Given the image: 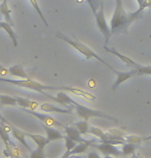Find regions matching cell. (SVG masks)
I'll use <instances>...</instances> for the list:
<instances>
[{
    "instance_id": "cell-1",
    "label": "cell",
    "mask_w": 151,
    "mask_h": 158,
    "mask_svg": "<svg viewBox=\"0 0 151 158\" xmlns=\"http://www.w3.org/2000/svg\"><path fill=\"white\" fill-rule=\"evenodd\" d=\"M115 3H116L115 4V10L110 23L112 35L120 33V32H126L129 25L132 22H135L136 20L140 19L143 11L146 8L151 6V0H145L142 6H140L137 10L131 14L126 13V10H124L122 0H115Z\"/></svg>"
},
{
    "instance_id": "cell-2",
    "label": "cell",
    "mask_w": 151,
    "mask_h": 158,
    "mask_svg": "<svg viewBox=\"0 0 151 158\" xmlns=\"http://www.w3.org/2000/svg\"><path fill=\"white\" fill-rule=\"evenodd\" d=\"M56 35H57L58 38H60L61 40L65 41L67 44H69V46L72 47V48H73V49H75L76 51H78L80 54H82L86 59H95L96 61L100 62V63H103V65H106L107 67L110 68V69L113 71V73H115V71H116L113 67L111 66L110 64L108 63V62H106L103 58H100L99 56L96 54V53H94L92 50L89 49V48H88L87 46H85L84 44L79 43V41H77L75 40H72V38L67 37L66 35L62 34L61 32H57V33H56Z\"/></svg>"
},
{
    "instance_id": "cell-3",
    "label": "cell",
    "mask_w": 151,
    "mask_h": 158,
    "mask_svg": "<svg viewBox=\"0 0 151 158\" xmlns=\"http://www.w3.org/2000/svg\"><path fill=\"white\" fill-rule=\"evenodd\" d=\"M73 108L76 110V114L77 116L82 119V120H86L88 121L90 118H103V119H108V120L117 122V119L112 117V116L106 114L102 111H99V110H94V109H90L88 106H85L83 104H80L77 102Z\"/></svg>"
},
{
    "instance_id": "cell-4",
    "label": "cell",
    "mask_w": 151,
    "mask_h": 158,
    "mask_svg": "<svg viewBox=\"0 0 151 158\" xmlns=\"http://www.w3.org/2000/svg\"><path fill=\"white\" fill-rule=\"evenodd\" d=\"M0 82L2 83H8L17 87H21L24 89H28V90L36 91L43 94L46 90H48V86H45L40 83L30 79H21V80H14V79H7V77H0Z\"/></svg>"
},
{
    "instance_id": "cell-5",
    "label": "cell",
    "mask_w": 151,
    "mask_h": 158,
    "mask_svg": "<svg viewBox=\"0 0 151 158\" xmlns=\"http://www.w3.org/2000/svg\"><path fill=\"white\" fill-rule=\"evenodd\" d=\"M94 18H95V22L97 28L99 29V31L102 32L103 37H105V44H108L109 40L112 36L111 34V29L109 24L107 23L106 17H105V10H103V1H100V4L99 8H97L96 13L94 14Z\"/></svg>"
},
{
    "instance_id": "cell-6",
    "label": "cell",
    "mask_w": 151,
    "mask_h": 158,
    "mask_svg": "<svg viewBox=\"0 0 151 158\" xmlns=\"http://www.w3.org/2000/svg\"><path fill=\"white\" fill-rule=\"evenodd\" d=\"M23 111H24L25 113H27L28 115L33 116L35 119H37L38 121H40L43 124L49 125V126H62L63 127V125L59 123L54 117H52V116H50L48 114L35 112L34 110H30V109H23Z\"/></svg>"
},
{
    "instance_id": "cell-7",
    "label": "cell",
    "mask_w": 151,
    "mask_h": 158,
    "mask_svg": "<svg viewBox=\"0 0 151 158\" xmlns=\"http://www.w3.org/2000/svg\"><path fill=\"white\" fill-rule=\"evenodd\" d=\"M91 148L96 149L97 151H99L100 153H103L105 156L110 155V156H115V157H120L122 156V152L118 149L115 145L109 144V143H103L99 142L92 145Z\"/></svg>"
},
{
    "instance_id": "cell-8",
    "label": "cell",
    "mask_w": 151,
    "mask_h": 158,
    "mask_svg": "<svg viewBox=\"0 0 151 158\" xmlns=\"http://www.w3.org/2000/svg\"><path fill=\"white\" fill-rule=\"evenodd\" d=\"M63 129H64V132H65V135L69 136V139H72L77 144H86L89 146V147H92V145L96 143L95 141H88V139H85L76 127L64 126L63 125Z\"/></svg>"
},
{
    "instance_id": "cell-9",
    "label": "cell",
    "mask_w": 151,
    "mask_h": 158,
    "mask_svg": "<svg viewBox=\"0 0 151 158\" xmlns=\"http://www.w3.org/2000/svg\"><path fill=\"white\" fill-rule=\"evenodd\" d=\"M48 90H51V91L62 90V91L69 92L70 94H73V95H76V96L85 98V99H88V100H95L96 99L95 95L91 94V93H89V92H87V91L82 90V89L73 88V87H50V86H48Z\"/></svg>"
},
{
    "instance_id": "cell-10",
    "label": "cell",
    "mask_w": 151,
    "mask_h": 158,
    "mask_svg": "<svg viewBox=\"0 0 151 158\" xmlns=\"http://www.w3.org/2000/svg\"><path fill=\"white\" fill-rule=\"evenodd\" d=\"M43 94L48 98H50L51 100L55 101V102H57L59 104H62V106H70V108H73V106L77 103V101L73 100L69 94H66L65 92L62 91V90H59V92L56 93V96H51V95L47 94L46 92H44Z\"/></svg>"
},
{
    "instance_id": "cell-11",
    "label": "cell",
    "mask_w": 151,
    "mask_h": 158,
    "mask_svg": "<svg viewBox=\"0 0 151 158\" xmlns=\"http://www.w3.org/2000/svg\"><path fill=\"white\" fill-rule=\"evenodd\" d=\"M114 73L116 74V80H115V82L113 83V85H112V87H111L112 91H115L121 84H122V83L128 81V80H131L132 77L137 76L136 70L134 68H132V69L128 71H117L116 70Z\"/></svg>"
},
{
    "instance_id": "cell-12",
    "label": "cell",
    "mask_w": 151,
    "mask_h": 158,
    "mask_svg": "<svg viewBox=\"0 0 151 158\" xmlns=\"http://www.w3.org/2000/svg\"><path fill=\"white\" fill-rule=\"evenodd\" d=\"M40 109L44 113H47V114H52V113H56V114H72L73 113V108H70V106L69 109H61L51 103L40 104Z\"/></svg>"
},
{
    "instance_id": "cell-13",
    "label": "cell",
    "mask_w": 151,
    "mask_h": 158,
    "mask_svg": "<svg viewBox=\"0 0 151 158\" xmlns=\"http://www.w3.org/2000/svg\"><path fill=\"white\" fill-rule=\"evenodd\" d=\"M103 49H105L108 53H110V54L114 55V56H116L117 58H119L120 60L122 61L124 64H126L128 67H131V68H135V67L138 65V63H136V62H135L134 60H132L131 58L127 57V56H125V55L121 54V53H119L116 49H114V48H108V47H105V48H103Z\"/></svg>"
},
{
    "instance_id": "cell-14",
    "label": "cell",
    "mask_w": 151,
    "mask_h": 158,
    "mask_svg": "<svg viewBox=\"0 0 151 158\" xmlns=\"http://www.w3.org/2000/svg\"><path fill=\"white\" fill-rule=\"evenodd\" d=\"M43 127L46 131L47 139H48L50 142H55V141H58V139H64V135H62L58 129H56V128H54L53 126H49V125L43 124Z\"/></svg>"
},
{
    "instance_id": "cell-15",
    "label": "cell",
    "mask_w": 151,
    "mask_h": 158,
    "mask_svg": "<svg viewBox=\"0 0 151 158\" xmlns=\"http://www.w3.org/2000/svg\"><path fill=\"white\" fill-rule=\"evenodd\" d=\"M10 133L15 139H18V142H19L20 144H22L24 147H26V149H27L29 152L31 151L30 147H29V145L27 144V142H26V138H27V136H26L25 131H22V130L18 129V128H16V127L11 126L10 127Z\"/></svg>"
},
{
    "instance_id": "cell-16",
    "label": "cell",
    "mask_w": 151,
    "mask_h": 158,
    "mask_svg": "<svg viewBox=\"0 0 151 158\" xmlns=\"http://www.w3.org/2000/svg\"><path fill=\"white\" fill-rule=\"evenodd\" d=\"M0 28L7 33V35L10 38V40L13 41L14 47H17L18 46V36H17V34L15 33V31L13 30V28H11L10 24L5 22V21H1V22H0Z\"/></svg>"
},
{
    "instance_id": "cell-17",
    "label": "cell",
    "mask_w": 151,
    "mask_h": 158,
    "mask_svg": "<svg viewBox=\"0 0 151 158\" xmlns=\"http://www.w3.org/2000/svg\"><path fill=\"white\" fill-rule=\"evenodd\" d=\"M26 133V136L27 138H30L32 141H33L38 148L40 149H45L46 146L49 144L50 141L47 139V136H43V135H32V133H28V132H25Z\"/></svg>"
},
{
    "instance_id": "cell-18",
    "label": "cell",
    "mask_w": 151,
    "mask_h": 158,
    "mask_svg": "<svg viewBox=\"0 0 151 158\" xmlns=\"http://www.w3.org/2000/svg\"><path fill=\"white\" fill-rule=\"evenodd\" d=\"M8 74L13 77H21V79H28V74L26 73L25 69L23 68L22 65L16 64L13 65L8 68Z\"/></svg>"
},
{
    "instance_id": "cell-19",
    "label": "cell",
    "mask_w": 151,
    "mask_h": 158,
    "mask_svg": "<svg viewBox=\"0 0 151 158\" xmlns=\"http://www.w3.org/2000/svg\"><path fill=\"white\" fill-rule=\"evenodd\" d=\"M17 99V104L18 106L22 109H30V110H35L38 106V103L36 101L33 100H29L27 98H23V97H18L16 96Z\"/></svg>"
},
{
    "instance_id": "cell-20",
    "label": "cell",
    "mask_w": 151,
    "mask_h": 158,
    "mask_svg": "<svg viewBox=\"0 0 151 158\" xmlns=\"http://www.w3.org/2000/svg\"><path fill=\"white\" fill-rule=\"evenodd\" d=\"M0 14L2 15V17L4 18V21L7 23L11 22V17H10V10L8 7V2L7 0H3L0 3Z\"/></svg>"
},
{
    "instance_id": "cell-21",
    "label": "cell",
    "mask_w": 151,
    "mask_h": 158,
    "mask_svg": "<svg viewBox=\"0 0 151 158\" xmlns=\"http://www.w3.org/2000/svg\"><path fill=\"white\" fill-rule=\"evenodd\" d=\"M0 106H18L16 96H10V95H0Z\"/></svg>"
},
{
    "instance_id": "cell-22",
    "label": "cell",
    "mask_w": 151,
    "mask_h": 158,
    "mask_svg": "<svg viewBox=\"0 0 151 158\" xmlns=\"http://www.w3.org/2000/svg\"><path fill=\"white\" fill-rule=\"evenodd\" d=\"M138 145L132 144V143H127L125 142L124 144H122V156H128V155H132L135 153L136 149H137Z\"/></svg>"
},
{
    "instance_id": "cell-23",
    "label": "cell",
    "mask_w": 151,
    "mask_h": 158,
    "mask_svg": "<svg viewBox=\"0 0 151 158\" xmlns=\"http://www.w3.org/2000/svg\"><path fill=\"white\" fill-rule=\"evenodd\" d=\"M75 127L80 131V133L83 135H89V124H88V121L86 120H81L79 122H77L75 124Z\"/></svg>"
},
{
    "instance_id": "cell-24",
    "label": "cell",
    "mask_w": 151,
    "mask_h": 158,
    "mask_svg": "<svg viewBox=\"0 0 151 158\" xmlns=\"http://www.w3.org/2000/svg\"><path fill=\"white\" fill-rule=\"evenodd\" d=\"M134 69L137 76H151V65H141L138 64Z\"/></svg>"
},
{
    "instance_id": "cell-25",
    "label": "cell",
    "mask_w": 151,
    "mask_h": 158,
    "mask_svg": "<svg viewBox=\"0 0 151 158\" xmlns=\"http://www.w3.org/2000/svg\"><path fill=\"white\" fill-rule=\"evenodd\" d=\"M29 1H30L31 5H32V6H33V8L35 10V11H36L37 15H38V16H40V18L41 19V21H43V22H44V24H45L46 26H49V24H48V22H47V20H46L45 16H44L43 11H41V10H40V4H38V1H37V0H29Z\"/></svg>"
},
{
    "instance_id": "cell-26",
    "label": "cell",
    "mask_w": 151,
    "mask_h": 158,
    "mask_svg": "<svg viewBox=\"0 0 151 158\" xmlns=\"http://www.w3.org/2000/svg\"><path fill=\"white\" fill-rule=\"evenodd\" d=\"M89 148V146L86 145V144H77V146L75 148L73 149L72 151L69 152V155H78V154H82L84 153V152H86V150Z\"/></svg>"
},
{
    "instance_id": "cell-27",
    "label": "cell",
    "mask_w": 151,
    "mask_h": 158,
    "mask_svg": "<svg viewBox=\"0 0 151 158\" xmlns=\"http://www.w3.org/2000/svg\"><path fill=\"white\" fill-rule=\"evenodd\" d=\"M28 158H46L45 151H44V149H40L37 147L35 150L30 151V155H29Z\"/></svg>"
},
{
    "instance_id": "cell-28",
    "label": "cell",
    "mask_w": 151,
    "mask_h": 158,
    "mask_svg": "<svg viewBox=\"0 0 151 158\" xmlns=\"http://www.w3.org/2000/svg\"><path fill=\"white\" fill-rule=\"evenodd\" d=\"M64 141H65V148H66V151H69L70 152L73 150V148L77 146V143L76 142H73L72 139H69V136H66V135H64Z\"/></svg>"
},
{
    "instance_id": "cell-29",
    "label": "cell",
    "mask_w": 151,
    "mask_h": 158,
    "mask_svg": "<svg viewBox=\"0 0 151 158\" xmlns=\"http://www.w3.org/2000/svg\"><path fill=\"white\" fill-rule=\"evenodd\" d=\"M86 2H87L88 5L90 6V8H91V10H92L93 15L95 14L96 10H97V8H99V6L100 2L99 1V0H86Z\"/></svg>"
},
{
    "instance_id": "cell-30",
    "label": "cell",
    "mask_w": 151,
    "mask_h": 158,
    "mask_svg": "<svg viewBox=\"0 0 151 158\" xmlns=\"http://www.w3.org/2000/svg\"><path fill=\"white\" fill-rule=\"evenodd\" d=\"M87 158H102L97 152H89L87 155Z\"/></svg>"
},
{
    "instance_id": "cell-31",
    "label": "cell",
    "mask_w": 151,
    "mask_h": 158,
    "mask_svg": "<svg viewBox=\"0 0 151 158\" xmlns=\"http://www.w3.org/2000/svg\"><path fill=\"white\" fill-rule=\"evenodd\" d=\"M0 122H2V123H7V121L5 120L3 116L1 115V113H0Z\"/></svg>"
},
{
    "instance_id": "cell-32",
    "label": "cell",
    "mask_w": 151,
    "mask_h": 158,
    "mask_svg": "<svg viewBox=\"0 0 151 158\" xmlns=\"http://www.w3.org/2000/svg\"><path fill=\"white\" fill-rule=\"evenodd\" d=\"M144 1L145 0H137V2H138V5H139V7L142 6V4L144 3Z\"/></svg>"
},
{
    "instance_id": "cell-33",
    "label": "cell",
    "mask_w": 151,
    "mask_h": 158,
    "mask_svg": "<svg viewBox=\"0 0 151 158\" xmlns=\"http://www.w3.org/2000/svg\"><path fill=\"white\" fill-rule=\"evenodd\" d=\"M131 158H143V157H141L140 155H137L136 153H134V154L132 155V157H131Z\"/></svg>"
},
{
    "instance_id": "cell-34",
    "label": "cell",
    "mask_w": 151,
    "mask_h": 158,
    "mask_svg": "<svg viewBox=\"0 0 151 158\" xmlns=\"http://www.w3.org/2000/svg\"><path fill=\"white\" fill-rule=\"evenodd\" d=\"M143 141H151V135L146 136V138H144V139H143Z\"/></svg>"
},
{
    "instance_id": "cell-35",
    "label": "cell",
    "mask_w": 151,
    "mask_h": 158,
    "mask_svg": "<svg viewBox=\"0 0 151 158\" xmlns=\"http://www.w3.org/2000/svg\"><path fill=\"white\" fill-rule=\"evenodd\" d=\"M103 158H117V157H115V156H110V155H107V156H105Z\"/></svg>"
},
{
    "instance_id": "cell-36",
    "label": "cell",
    "mask_w": 151,
    "mask_h": 158,
    "mask_svg": "<svg viewBox=\"0 0 151 158\" xmlns=\"http://www.w3.org/2000/svg\"><path fill=\"white\" fill-rule=\"evenodd\" d=\"M0 22H1V18H0Z\"/></svg>"
}]
</instances>
